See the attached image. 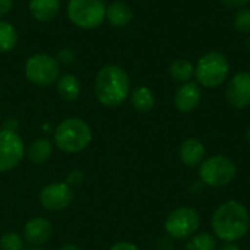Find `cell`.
<instances>
[{"mask_svg": "<svg viewBox=\"0 0 250 250\" xmlns=\"http://www.w3.org/2000/svg\"><path fill=\"white\" fill-rule=\"evenodd\" d=\"M211 226L217 239L226 243H236L249 233V211L239 201H227L215 209Z\"/></svg>", "mask_w": 250, "mask_h": 250, "instance_id": "cell-1", "label": "cell"}, {"mask_svg": "<svg viewBox=\"0 0 250 250\" xmlns=\"http://www.w3.org/2000/svg\"><path fill=\"white\" fill-rule=\"evenodd\" d=\"M97 100L105 107H117L123 104L130 91L127 73L117 64H107L100 69L95 78Z\"/></svg>", "mask_w": 250, "mask_h": 250, "instance_id": "cell-2", "label": "cell"}, {"mask_svg": "<svg viewBox=\"0 0 250 250\" xmlns=\"http://www.w3.org/2000/svg\"><path fill=\"white\" fill-rule=\"evenodd\" d=\"M92 141V132L89 125L78 117H70L63 120L54 132V142L59 149L75 154L81 152Z\"/></svg>", "mask_w": 250, "mask_h": 250, "instance_id": "cell-3", "label": "cell"}, {"mask_svg": "<svg viewBox=\"0 0 250 250\" xmlns=\"http://www.w3.org/2000/svg\"><path fill=\"white\" fill-rule=\"evenodd\" d=\"M230 72L227 57L220 51H209L204 54L195 66V76L199 85L205 88H217L223 85Z\"/></svg>", "mask_w": 250, "mask_h": 250, "instance_id": "cell-4", "label": "cell"}, {"mask_svg": "<svg viewBox=\"0 0 250 250\" xmlns=\"http://www.w3.org/2000/svg\"><path fill=\"white\" fill-rule=\"evenodd\" d=\"M237 167L233 160L226 155H212L201 163L199 179L211 188H223L234 180Z\"/></svg>", "mask_w": 250, "mask_h": 250, "instance_id": "cell-5", "label": "cell"}, {"mask_svg": "<svg viewBox=\"0 0 250 250\" xmlns=\"http://www.w3.org/2000/svg\"><path fill=\"white\" fill-rule=\"evenodd\" d=\"M67 18L82 29H92L105 19V6L101 0H70L67 4Z\"/></svg>", "mask_w": 250, "mask_h": 250, "instance_id": "cell-6", "label": "cell"}, {"mask_svg": "<svg viewBox=\"0 0 250 250\" xmlns=\"http://www.w3.org/2000/svg\"><path fill=\"white\" fill-rule=\"evenodd\" d=\"M59 62L45 53L31 56L25 63L26 79L37 86H47L59 79Z\"/></svg>", "mask_w": 250, "mask_h": 250, "instance_id": "cell-7", "label": "cell"}, {"mask_svg": "<svg viewBox=\"0 0 250 250\" xmlns=\"http://www.w3.org/2000/svg\"><path fill=\"white\" fill-rule=\"evenodd\" d=\"M201 226V217L196 209L183 207L174 209L164 223V229L167 234L174 239H189L192 237Z\"/></svg>", "mask_w": 250, "mask_h": 250, "instance_id": "cell-8", "label": "cell"}, {"mask_svg": "<svg viewBox=\"0 0 250 250\" xmlns=\"http://www.w3.org/2000/svg\"><path fill=\"white\" fill-rule=\"evenodd\" d=\"M23 157V142L15 130H0V171L15 168Z\"/></svg>", "mask_w": 250, "mask_h": 250, "instance_id": "cell-9", "label": "cell"}, {"mask_svg": "<svg viewBox=\"0 0 250 250\" xmlns=\"http://www.w3.org/2000/svg\"><path fill=\"white\" fill-rule=\"evenodd\" d=\"M73 201L72 188L67 183H51L40 192V202L48 211H62Z\"/></svg>", "mask_w": 250, "mask_h": 250, "instance_id": "cell-10", "label": "cell"}, {"mask_svg": "<svg viewBox=\"0 0 250 250\" xmlns=\"http://www.w3.org/2000/svg\"><path fill=\"white\" fill-rule=\"evenodd\" d=\"M226 98L229 104L237 110L250 105V73L239 72L227 83Z\"/></svg>", "mask_w": 250, "mask_h": 250, "instance_id": "cell-11", "label": "cell"}, {"mask_svg": "<svg viewBox=\"0 0 250 250\" xmlns=\"http://www.w3.org/2000/svg\"><path fill=\"white\" fill-rule=\"evenodd\" d=\"M202 98V92L198 83L185 82L174 94V105L180 113H190L198 108Z\"/></svg>", "mask_w": 250, "mask_h": 250, "instance_id": "cell-12", "label": "cell"}, {"mask_svg": "<svg viewBox=\"0 0 250 250\" xmlns=\"http://www.w3.org/2000/svg\"><path fill=\"white\" fill-rule=\"evenodd\" d=\"M53 227L51 223L45 218H32L25 224L23 237L28 243L34 246L44 245L51 236Z\"/></svg>", "mask_w": 250, "mask_h": 250, "instance_id": "cell-13", "label": "cell"}, {"mask_svg": "<svg viewBox=\"0 0 250 250\" xmlns=\"http://www.w3.org/2000/svg\"><path fill=\"white\" fill-rule=\"evenodd\" d=\"M179 155H180V161L188 166V167H195L198 164H201L204 161L205 157V145L195 138H189L186 139L179 149Z\"/></svg>", "mask_w": 250, "mask_h": 250, "instance_id": "cell-14", "label": "cell"}, {"mask_svg": "<svg viewBox=\"0 0 250 250\" xmlns=\"http://www.w3.org/2000/svg\"><path fill=\"white\" fill-rule=\"evenodd\" d=\"M29 12L38 22H48L54 19L60 10V0H29Z\"/></svg>", "mask_w": 250, "mask_h": 250, "instance_id": "cell-15", "label": "cell"}, {"mask_svg": "<svg viewBox=\"0 0 250 250\" xmlns=\"http://www.w3.org/2000/svg\"><path fill=\"white\" fill-rule=\"evenodd\" d=\"M105 18L110 25L122 28L126 26L132 22L133 19V12L130 6L125 1H114L105 9Z\"/></svg>", "mask_w": 250, "mask_h": 250, "instance_id": "cell-16", "label": "cell"}, {"mask_svg": "<svg viewBox=\"0 0 250 250\" xmlns=\"http://www.w3.org/2000/svg\"><path fill=\"white\" fill-rule=\"evenodd\" d=\"M57 92L64 101H75L81 95V82L75 75L66 73L57 79Z\"/></svg>", "mask_w": 250, "mask_h": 250, "instance_id": "cell-17", "label": "cell"}, {"mask_svg": "<svg viewBox=\"0 0 250 250\" xmlns=\"http://www.w3.org/2000/svg\"><path fill=\"white\" fill-rule=\"evenodd\" d=\"M51 151H53L51 142L48 139L40 138V139H35L29 145V148H28V158L34 164H44L50 158Z\"/></svg>", "mask_w": 250, "mask_h": 250, "instance_id": "cell-18", "label": "cell"}, {"mask_svg": "<svg viewBox=\"0 0 250 250\" xmlns=\"http://www.w3.org/2000/svg\"><path fill=\"white\" fill-rule=\"evenodd\" d=\"M132 105L141 113H148L155 105V97L148 86H138L132 92Z\"/></svg>", "mask_w": 250, "mask_h": 250, "instance_id": "cell-19", "label": "cell"}, {"mask_svg": "<svg viewBox=\"0 0 250 250\" xmlns=\"http://www.w3.org/2000/svg\"><path fill=\"white\" fill-rule=\"evenodd\" d=\"M171 78L177 82H190V79L195 76V66L188 59H177L170 64L168 69Z\"/></svg>", "mask_w": 250, "mask_h": 250, "instance_id": "cell-20", "label": "cell"}, {"mask_svg": "<svg viewBox=\"0 0 250 250\" xmlns=\"http://www.w3.org/2000/svg\"><path fill=\"white\" fill-rule=\"evenodd\" d=\"M18 42V32L15 26L6 21H0V53L12 51Z\"/></svg>", "mask_w": 250, "mask_h": 250, "instance_id": "cell-21", "label": "cell"}, {"mask_svg": "<svg viewBox=\"0 0 250 250\" xmlns=\"http://www.w3.org/2000/svg\"><path fill=\"white\" fill-rule=\"evenodd\" d=\"M186 250H217L215 236L209 233H201L192 236L186 243Z\"/></svg>", "mask_w": 250, "mask_h": 250, "instance_id": "cell-22", "label": "cell"}, {"mask_svg": "<svg viewBox=\"0 0 250 250\" xmlns=\"http://www.w3.org/2000/svg\"><path fill=\"white\" fill-rule=\"evenodd\" d=\"M234 28L239 32H250V9L249 7H242L236 12L234 15Z\"/></svg>", "mask_w": 250, "mask_h": 250, "instance_id": "cell-23", "label": "cell"}, {"mask_svg": "<svg viewBox=\"0 0 250 250\" xmlns=\"http://www.w3.org/2000/svg\"><path fill=\"white\" fill-rule=\"evenodd\" d=\"M1 250H23V240L16 233H6L0 237Z\"/></svg>", "mask_w": 250, "mask_h": 250, "instance_id": "cell-24", "label": "cell"}, {"mask_svg": "<svg viewBox=\"0 0 250 250\" xmlns=\"http://www.w3.org/2000/svg\"><path fill=\"white\" fill-rule=\"evenodd\" d=\"M220 1L230 9H242L249 3V0H220Z\"/></svg>", "mask_w": 250, "mask_h": 250, "instance_id": "cell-25", "label": "cell"}, {"mask_svg": "<svg viewBox=\"0 0 250 250\" xmlns=\"http://www.w3.org/2000/svg\"><path fill=\"white\" fill-rule=\"evenodd\" d=\"M57 57H59V60H62L64 63H70V62H73V51H70L69 48H63L59 51Z\"/></svg>", "mask_w": 250, "mask_h": 250, "instance_id": "cell-26", "label": "cell"}, {"mask_svg": "<svg viewBox=\"0 0 250 250\" xmlns=\"http://www.w3.org/2000/svg\"><path fill=\"white\" fill-rule=\"evenodd\" d=\"M110 250H139L138 246H135L133 243H129V242H119L116 245H113Z\"/></svg>", "mask_w": 250, "mask_h": 250, "instance_id": "cell-27", "label": "cell"}, {"mask_svg": "<svg viewBox=\"0 0 250 250\" xmlns=\"http://www.w3.org/2000/svg\"><path fill=\"white\" fill-rule=\"evenodd\" d=\"M173 240L170 236L168 237H163L160 242H158V250H173L174 245H173Z\"/></svg>", "mask_w": 250, "mask_h": 250, "instance_id": "cell-28", "label": "cell"}, {"mask_svg": "<svg viewBox=\"0 0 250 250\" xmlns=\"http://www.w3.org/2000/svg\"><path fill=\"white\" fill-rule=\"evenodd\" d=\"M13 7V0H0V16L7 15Z\"/></svg>", "mask_w": 250, "mask_h": 250, "instance_id": "cell-29", "label": "cell"}, {"mask_svg": "<svg viewBox=\"0 0 250 250\" xmlns=\"http://www.w3.org/2000/svg\"><path fill=\"white\" fill-rule=\"evenodd\" d=\"M220 250H240L236 243H226Z\"/></svg>", "mask_w": 250, "mask_h": 250, "instance_id": "cell-30", "label": "cell"}, {"mask_svg": "<svg viewBox=\"0 0 250 250\" xmlns=\"http://www.w3.org/2000/svg\"><path fill=\"white\" fill-rule=\"evenodd\" d=\"M59 250H81V248H79V246H76V245H70V243H67V245L62 246Z\"/></svg>", "mask_w": 250, "mask_h": 250, "instance_id": "cell-31", "label": "cell"}, {"mask_svg": "<svg viewBox=\"0 0 250 250\" xmlns=\"http://www.w3.org/2000/svg\"><path fill=\"white\" fill-rule=\"evenodd\" d=\"M246 141H248V144L250 145V127L248 129V132H246Z\"/></svg>", "mask_w": 250, "mask_h": 250, "instance_id": "cell-32", "label": "cell"}, {"mask_svg": "<svg viewBox=\"0 0 250 250\" xmlns=\"http://www.w3.org/2000/svg\"><path fill=\"white\" fill-rule=\"evenodd\" d=\"M246 47H248V50H250V37L246 40Z\"/></svg>", "mask_w": 250, "mask_h": 250, "instance_id": "cell-33", "label": "cell"}, {"mask_svg": "<svg viewBox=\"0 0 250 250\" xmlns=\"http://www.w3.org/2000/svg\"><path fill=\"white\" fill-rule=\"evenodd\" d=\"M26 250H42V249H40V248H31V249H26Z\"/></svg>", "mask_w": 250, "mask_h": 250, "instance_id": "cell-34", "label": "cell"}]
</instances>
